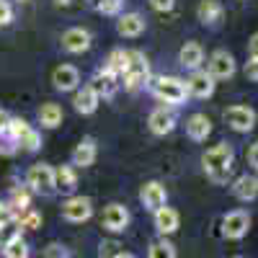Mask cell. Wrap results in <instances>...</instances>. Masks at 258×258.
I'll return each instance as SVG.
<instances>
[{
    "label": "cell",
    "mask_w": 258,
    "mask_h": 258,
    "mask_svg": "<svg viewBox=\"0 0 258 258\" xmlns=\"http://www.w3.org/2000/svg\"><path fill=\"white\" fill-rule=\"evenodd\" d=\"M202 163H204L207 176L214 183H225L230 170H232V147L227 142H220V145L209 147L204 153V158H202Z\"/></svg>",
    "instance_id": "1"
},
{
    "label": "cell",
    "mask_w": 258,
    "mask_h": 258,
    "mask_svg": "<svg viewBox=\"0 0 258 258\" xmlns=\"http://www.w3.org/2000/svg\"><path fill=\"white\" fill-rule=\"evenodd\" d=\"M124 83H126V88L129 91H137L142 88V85L150 80V64L145 59L142 52H126V68H124Z\"/></svg>",
    "instance_id": "2"
},
{
    "label": "cell",
    "mask_w": 258,
    "mask_h": 258,
    "mask_svg": "<svg viewBox=\"0 0 258 258\" xmlns=\"http://www.w3.org/2000/svg\"><path fill=\"white\" fill-rule=\"evenodd\" d=\"M153 96L163 103H183L186 96H188V88L186 83L178 80V78H155L153 80Z\"/></svg>",
    "instance_id": "3"
},
{
    "label": "cell",
    "mask_w": 258,
    "mask_h": 258,
    "mask_svg": "<svg viewBox=\"0 0 258 258\" xmlns=\"http://www.w3.org/2000/svg\"><path fill=\"white\" fill-rule=\"evenodd\" d=\"M26 183L39 191V194H44V197H49V194L57 191V178H54V168L47 165V163H36L29 168V173H26Z\"/></svg>",
    "instance_id": "4"
},
{
    "label": "cell",
    "mask_w": 258,
    "mask_h": 258,
    "mask_svg": "<svg viewBox=\"0 0 258 258\" xmlns=\"http://www.w3.org/2000/svg\"><path fill=\"white\" fill-rule=\"evenodd\" d=\"M250 230V214L243 212V209H235V212H227L222 217V235L230 240H240L245 238Z\"/></svg>",
    "instance_id": "5"
},
{
    "label": "cell",
    "mask_w": 258,
    "mask_h": 258,
    "mask_svg": "<svg viewBox=\"0 0 258 258\" xmlns=\"http://www.w3.org/2000/svg\"><path fill=\"white\" fill-rule=\"evenodd\" d=\"M91 214H93V204L88 197H70L62 204V217L68 222H75V225L85 222V220H91Z\"/></svg>",
    "instance_id": "6"
},
{
    "label": "cell",
    "mask_w": 258,
    "mask_h": 258,
    "mask_svg": "<svg viewBox=\"0 0 258 258\" xmlns=\"http://www.w3.org/2000/svg\"><path fill=\"white\" fill-rule=\"evenodd\" d=\"M225 121L235 129V132H250L255 124V111L248 106H230L225 111Z\"/></svg>",
    "instance_id": "7"
},
{
    "label": "cell",
    "mask_w": 258,
    "mask_h": 258,
    "mask_svg": "<svg viewBox=\"0 0 258 258\" xmlns=\"http://www.w3.org/2000/svg\"><path fill=\"white\" fill-rule=\"evenodd\" d=\"M209 75L214 80H227L235 75V59L230 52L225 49H217L212 57H209Z\"/></svg>",
    "instance_id": "8"
},
{
    "label": "cell",
    "mask_w": 258,
    "mask_h": 258,
    "mask_svg": "<svg viewBox=\"0 0 258 258\" xmlns=\"http://www.w3.org/2000/svg\"><path fill=\"white\" fill-rule=\"evenodd\" d=\"M52 83H54V88L62 91V93L78 91L80 73H78V68H73V64H59V68L54 70V75H52Z\"/></svg>",
    "instance_id": "9"
},
{
    "label": "cell",
    "mask_w": 258,
    "mask_h": 258,
    "mask_svg": "<svg viewBox=\"0 0 258 258\" xmlns=\"http://www.w3.org/2000/svg\"><path fill=\"white\" fill-rule=\"evenodd\" d=\"M140 199H142L145 209H150V212H158L160 207H165V199H168L165 186H163V183H158V181H150V183H145V186H142V191H140Z\"/></svg>",
    "instance_id": "10"
},
{
    "label": "cell",
    "mask_w": 258,
    "mask_h": 258,
    "mask_svg": "<svg viewBox=\"0 0 258 258\" xmlns=\"http://www.w3.org/2000/svg\"><path fill=\"white\" fill-rule=\"evenodd\" d=\"M129 225V212L121 204H109L103 209V227L109 232H124Z\"/></svg>",
    "instance_id": "11"
},
{
    "label": "cell",
    "mask_w": 258,
    "mask_h": 258,
    "mask_svg": "<svg viewBox=\"0 0 258 258\" xmlns=\"http://www.w3.org/2000/svg\"><path fill=\"white\" fill-rule=\"evenodd\" d=\"M186 88L191 96H197V98H209L214 93V78L204 70H194V75L186 80Z\"/></svg>",
    "instance_id": "12"
},
{
    "label": "cell",
    "mask_w": 258,
    "mask_h": 258,
    "mask_svg": "<svg viewBox=\"0 0 258 258\" xmlns=\"http://www.w3.org/2000/svg\"><path fill=\"white\" fill-rule=\"evenodd\" d=\"M147 124H150V132L153 135H168V132H173V126H176V116H173V111H168L165 106H158V109L150 114V119H147Z\"/></svg>",
    "instance_id": "13"
},
{
    "label": "cell",
    "mask_w": 258,
    "mask_h": 258,
    "mask_svg": "<svg viewBox=\"0 0 258 258\" xmlns=\"http://www.w3.org/2000/svg\"><path fill=\"white\" fill-rule=\"evenodd\" d=\"M62 47L68 49V52H73V54H80V52H85L91 47V34L85 31V29H68L62 34Z\"/></svg>",
    "instance_id": "14"
},
{
    "label": "cell",
    "mask_w": 258,
    "mask_h": 258,
    "mask_svg": "<svg viewBox=\"0 0 258 258\" xmlns=\"http://www.w3.org/2000/svg\"><path fill=\"white\" fill-rule=\"evenodd\" d=\"M91 88L98 93V98H111L119 91V78L109 70H101L96 73V78L91 80Z\"/></svg>",
    "instance_id": "15"
},
{
    "label": "cell",
    "mask_w": 258,
    "mask_h": 258,
    "mask_svg": "<svg viewBox=\"0 0 258 258\" xmlns=\"http://www.w3.org/2000/svg\"><path fill=\"white\" fill-rule=\"evenodd\" d=\"M186 135L194 140V142H202L212 135V121L207 114H191L186 119Z\"/></svg>",
    "instance_id": "16"
},
{
    "label": "cell",
    "mask_w": 258,
    "mask_h": 258,
    "mask_svg": "<svg viewBox=\"0 0 258 258\" xmlns=\"http://www.w3.org/2000/svg\"><path fill=\"white\" fill-rule=\"evenodd\" d=\"M96 155H98L96 140H93V137H85V140L73 150V165H78V168H88V165L96 163Z\"/></svg>",
    "instance_id": "17"
},
{
    "label": "cell",
    "mask_w": 258,
    "mask_h": 258,
    "mask_svg": "<svg viewBox=\"0 0 258 258\" xmlns=\"http://www.w3.org/2000/svg\"><path fill=\"white\" fill-rule=\"evenodd\" d=\"M178 62L186 70H199V64L204 62V49H202L199 41H186L178 52Z\"/></svg>",
    "instance_id": "18"
},
{
    "label": "cell",
    "mask_w": 258,
    "mask_h": 258,
    "mask_svg": "<svg viewBox=\"0 0 258 258\" xmlns=\"http://www.w3.org/2000/svg\"><path fill=\"white\" fill-rule=\"evenodd\" d=\"M116 31H119L121 36L135 39V36H140V34L145 31V18H142L140 13H124V16H119V21H116Z\"/></svg>",
    "instance_id": "19"
},
{
    "label": "cell",
    "mask_w": 258,
    "mask_h": 258,
    "mask_svg": "<svg viewBox=\"0 0 258 258\" xmlns=\"http://www.w3.org/2000/svg\"><path fill=\"white\" fill-rule=\"evenodd\" d=\"M98 93L91 88V85H85V88L83 91H78L75 93V98H73V103H75V111L78 114H85V116H88V114H93L96 109H98Z\"/></svg>",
    "instance_id": "20"
},
{
    "label": "cell",
    "mask_w": 258,
    "mask_h": 258,
    "mask_svg": "<svg viewBox=\"0 0 258 258\" xmlns=\"http://www.w3.org/2000/svg\"><path fill=\"white\" fill-rule=\"evenodd\" d=\"M178 222H181V217H178V212H176V209H170V207H160V209L155 212V227H158V232H160V235H170V232H176V230H178Z\"/></svg>",
    "instance_id": "21"
},
{
    "label": "cell",
    "mask_w": 258,
    "mask_h": 258,
    "mask_svg": "<svg viewBox=\"0 0 258 258\" xmlns=\"http://www.w3.org/2000/svg\"><path fill=\"white\" fill-rule=\"evenodd\" d=\"M232 194H235L240 202H253V199L258 197V178H253V176H240L238 181L232 183Z\"/></svg>",
    "instance_id": "22"
},
{
    "label": "cell",
    "mask_w": 258,
    "mask_h": 258,
    "mask_svg": "<svg viewBox=\"0 0 258 258\" xmlns=\"http://www.w3.org/2000/svg\"><path fill=\"white\" fill-rule=\"evenodd\" d=\"M197 16L204 26H212L217 24V21L222 18V3L220 0H202L199 8H197Z\"/></svg>",
    "instance_id": "23"
},
{
    "label": "cell",
    "mask_w": 258,
    "mask_h": 258,
    "mask_svg": "<svg viewBox=\"0 0 258 258\" xmlns=\"http://www.w3.org/2000/svg\"><path fill=\"white\" fill-rule=\"evenodd\" d=\"M62 106H57V103H44L39 109V124L41 126H47V129H54V126H59L62 124Z\"/></svg>",
    "instance_id": "24"
},
{
    "label": "cell",
    "mask_w": 258,
    "mask_h": 258,
    "mask_svg": "<svg viewBox=\"0 0 258 258\" xmlns=\"http://www.w3.org/2000/svg\"><path fill=\"white\" fill-rule=\"evenodd\" d=\"M54 178H57V188H59V191L73 194L75 186H78V176H75L73 165H59V168L54 170Z\"/></svg>",
    "instance_id": "25"
},
{
    "label": "cell",
    "mask_w": 258,
    "mask_h": 258,
    "mask_svg": "<svg viewBox=\"0 0 258 258\" xmlns=\"http://www.w3.org/2000/svg\"><path fill=\"white\" fill-rule=\"evenodd\" d=\"M16 145H18V147H24V150H29V153H36V150L41 147V137H39V132H36L34 126H26L24 132L18 135Z\"/></svg>",
    "instance_id": "26"
},
{
    "label": "cell",
    "mask_w": 258,
    "mask_h": 258,
    "mask_svg": "<svg viewBox=\"0 0 258 258\" xmlns=\"http://www.w3.org/2000/svg\"><path fill=\"white\" fill-rule=\"evenodd\" d=\"M16 222H18V227H21V230H36V227L41 225V214H39V212H34V209L29 207V209H24V212H18Z\"/></svg>",
    "instance_id": "27"
},
{
    "label": "cell",
    "mask_w": 258,
    "mask_h": 258,
    "mask_svg": "<svg viewBox=\"0 0 258 258\" xmlns=\"http://www.w3.org/2000/svg\"><path fill=\"white\" fill-rule=\"evenodd\" d=\"M11 207L16 209V212H24V209H29L31 207V194L21 186V188H13L11 191Z\"/></svg>",
    "instance_id": "28"
},
{
    "label": "cell",
    "mask_w": 258,
    "mask_h": 258,
    "mask_svg": "<svg viewBox=\"0 0 258 258\" xmlns=\"http://www.w3.org/2000/svg\"><path fill=\"white\" fill-rule=\"evenodd\" d=\"M21 238V227H18V222H11V225H3L0 227V250H6L13 240H18Z\"/></svg>",
    "instance_id": "29"
},
{
    "label": "cell",
    "mask_w": 258,
    "mask_h": 258,
    "mask_svg": "<svg viewBox=\"0 0 258 258\" xmlns=\"http://www.w3.org/2000/svg\"><path fill=\"white\" fill-rule=\"evenodd\" d=\"M106 62H109V64H106V70L114 73V75H121L124 68H126V52H124V49H114Z\"/></svg>",
    "instance_id": "30"
},
{
    "label": "cell",
    "mask_w": 258,
    "mask_h": 258,
    "mask_svg": "<svg viewBox=\"0 0 258 258\" xmlns=\"http://www.w3.org/2000/svg\"><path fill=\"white\" fill-rule=\"evenodd\" d=\"M147 258H176V248L170 245L168 240H155L153 245H150Z\"/></svg>",
    "instance_id": "31"
},
{
    "label": "cell",
    "mask_w": 258,
    "mask_h": 258,
    "mask_svg": "<svg viewBox=\"0 0 258 258\" xmlns=\"http://www.w3.org/2000/svg\"><path fill=\"white\" fill-rule=\"evenodd\" d=\"M121 6H124V0H96V8L103 16H116L121 11Z\"/></svg>",
    "instance_id": "32"
},
{
    "label": "cell",
    "mask_w": 258,
    "mask_h": 258,
    "mask_svg": "<svg viewBox=\"0 0 258 258\" xmlns=\"http://www.w3.org/2000/svg\"><path fill=\"white\" fill-rule=\"evenodd\" d=\"M3 253H6V258H29V245L18 238V240H13Z\"/></svg>",
    "instance_id": "33"
},
{
    "label": "cell",
    "mask_w": 258,
    "mask_h": 258,
    "mask_svg": "<svg viewBox=\"0 0 258 258\" xmlns=\"http://www.w3.org/2000/svg\"><path fill=\"white\" fill-rule=\"evenodd\" d=\"M41 258H70V250L62 243H49L44 248V253H41Z\"/></svg>",
    "instance_id": "34"
},
{
    "label": "cell",
    "mask_w": 258,
    "mask_h": 258,
    "mask_svg": "<svg viewBox=\"0 0 258 258\" xmlns=\"http://www.w3.org/2000/svg\"><path fill=\"white\" fill-rule=\"evenodd\" d=\"M16 217H18V212L11 207V202H0V227L16 222Z\"/></svg>",
    "instance_id": "35"
},
{
    "label": "cell",
    "mask_w": 258,
    "mask_h": 258,
    "mask_svg": "<svg viewBox=\"0 0 258 258\" xmlns=\"http://www.w3.org/2000/svg\"><path fill=\"white\" fill-rule=\"evenodd\" d=\"M116 253H119V243L116 240H103L101 248H98V255L101 258H114Z\"/></svg>",
    "instance_id": "36"
},
{
    "label": "cell",
    "mask_w": 258,
    "mask_h": 258,
    "mask_svg": "<svg viewBox=\"0 0 258 258\" xmlns=\"http://www.w3.org/2000/svg\"><path fill=\"white\" fill-rule=\"evenodd\" d=\"M13 21V8L8 0H0V26H8Z\"/></svg>",
    "instance_id": "37"
},
{
    "label": "cell",
    "mask_w": 258,
    "mask_h": 258,
    "mask_svg": "<svg viewBox=\"0 0 258 258\" xmlns=\"http://www.w3.org/2000/svg\"><path fill=\"white\" fill-rule=\"evenodd\" d=\"M173 3H176V0H150V6H153L155 11H160V13L170 11V8H173Z\"/></svg>",
    "instance_id": "38"
},
{
    "label": "cell",
    "mask_w": 258,
    "mask_h": 258,
    "mask_svg": "<svg viewBox=\"0 0 258 258\" xmlns=\"http://www.w3.org/2000/svg\"><path fill=\"white\" fill-rule=\"evenodd\" d=\"M245 75H248L250 80L258 83V59H250V62L245 64Z\"/></svg>",
    "instance_id": "39"
},
{
    "label": "cell",
    "mask_w": 258,
    "mask_h": 258,
    "mask_svg": "<svg viewBox=\"0 0 258 258\" xmlns=\"http://www.w3.org/2000/svg\"><path fill=\"white\" fill-rule=\"evenodd\" d=\"M248 54H250V59H258V34H253L248 41Z\"/></svg>",
    "instance_id": "40"
},
{
    "label": "cell",
    "mask_w": 258,
    "mask_h": 258,
    "mask_svg": "<svg viewBox=\"0 0 258 258\" xmlns=\"http://www.w3.org/2000/svg\"><path fill=\"white\" fill-rule=\"evenodd\" d=\"M8 124H11V116L6 109H0V135H6L8 132Z\"/></svg>",
    "instance_id": "41"
},
{
    "label": "cell",
    "mask_w": 258,
    "mask_h": 258,
    "mask_svg": "<svg viewBox=\"0 0 258 258\" xmlns=\"http://www.w3.org/2000/svg\"><path fill=\"white\" fill-rule=\"evenodd\" d=\"M248 160H250V165L258 170V142H255V145L248 150Z\"/></svg>",
    "instance_id": "42"
},
{
    "label": "cell",
    "mask_w": 258,
    "mask_h": 258,
    "mask_svg": "<svg viewBox=\"0 0 258 258\" xmlns=\"http://www.w3.org/2000/svg\"><path fill=\"white\" fill-rule=\"evenodd\" d=\"M114 258H137V255H135V253H126V250H119Z\"/></svg>",
    "instance_id": "43"
},
{
    "label": "cell",
    "mask_w": 258,
    "mask_h": 258,
    "mask_svg": "<svg viewBox=\"0 0 258 258\" xmlns=\"http://www.w3.org/2000/svg\"><path fill=\"white\" fill-rule=\"evenodd\" d=\"M54 3H57V6H68V3H70V0H54Z\"/></svg>",
    "instance_id": "44"
},
{
    "label": "cell",
    "mask_w": 258,
    "mask_h": 258,
    "mask_svg": "<svg viewBox=\"0 0 258 258\" xmlns=\"http://www.w3.org/2000/svg\"><path fill=\"white\" fill-rule=\"evenodd\" d=\"M232 258H243V255H232Z\"/></svg>",
    "instance_id": "45"
}]
</instances>
